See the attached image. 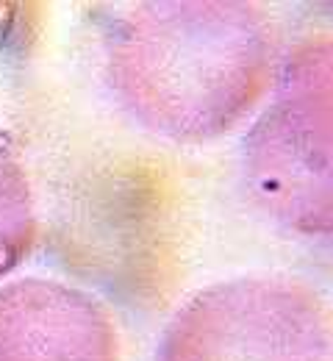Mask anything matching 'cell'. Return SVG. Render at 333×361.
<instances>
[{"label":"cell","instance_id":"1","mask_svg":"<svg viewBox=\"0 0 333 361\" xmlns=\"http://www.w3.org/2000/svg\"><path fill=\"white\" fill-rule=\"evenodd\" d=\"M3 186H6V178L0 176V195H6V192H3ZM0 212H3V209H0ZM8 245H11V236H6V233H0V267H8V262L14 259V256L8 253V250H11Z\"/></svg>","mask_w":333,"mask_h":361}]
</instances>
